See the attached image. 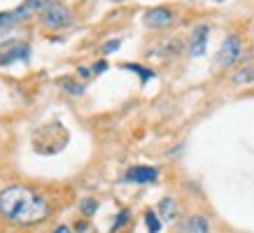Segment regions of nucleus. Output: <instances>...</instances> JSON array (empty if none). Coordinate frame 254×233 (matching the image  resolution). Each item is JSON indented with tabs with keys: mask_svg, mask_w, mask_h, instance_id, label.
Masks as SVG:
<instances>
[{
	"mask_svg": "<svg viewBox=\"0 0 254 233\" xmlns=\"http://www.w3.org/2000/svg\"><path fill=\"white\" fill-rule=\"evenodd\" d=\"M175 201L173 198H163L159 205H156V215L161 219H166V222H170V219H175Z\"/></svg>",
	"mask_w": 254,
	"mask_h": 233,
	"instance_id": "9b49d317",
	"label": "nucleus"
},
{
	"mask_svg": "<svg viewBox=\"0 0 254 233\" xmlns=\"http://www.w3.org/2000/svg\"><path fill=\"white\" fill-rule=\"evenodd\" d=\"M40 21H42V28L45 31H63V28H68L72 26L75 21V16L70 12L68 5H63V2H52V5H47L42 9V14H40Z\"/></svg>",
	"mask_w": 254,
	"mask_h": 233,
	"instance_id": "f03ea898",
	"label": "nucleus"
},
{
	"mask_svg": "<svg viewBox=\"0 0 254 233\" xmlns=\"http://www.w3.org/2000/svg\"><path fill=\"white\" fill-rule=\"evenodd\" d=\"M126 222H128V210H122V215H119V217H117V222H115V229H122Z\"/></svg>",
	"mask_w": 254,
	"mask_h": 233,
	"instance_id": "a211bd4d",
	"label": "nucleus"
},
{
	"mask_svg": "<svg viewBox=\"0 0 254 233\" xmlns=\"http://www.w3.org/2000/svg\"><path fill=\"white\" fill-rule=\"evenodd\" d=\"M28 54H31V49L26 45H14L9 52H2V54H0V65H9V63H14V61H23V58H28Z\"/></svg>",
	"mask_w": 254,
	"mask_h": 233,
	"instance_id": "6e6552de",
	"label": "nucleus"
},
{
	"mask_svg": "<svg viewBox=\"0 0 254 233\" xmlns=\"http://www.w3.org/2000/svg\"><path fill=\"white\" fill-rule=\"evenodd\" d=\"M52 233H70V229L68 226H59V229H54Z\"/></svg>",
	"mask_w": 254,
	"mask_h": 233,
	"instance_id": "412c9836",
	"label": "nucleus"
},
{
	"mask_svg": "<svg viewBox=\"0 0 254 233\" xmlns=\"http://www.w3.org/2000/svg\"><path fill=\"white\" fill-rule=\"evenodd\" d=\"M93 72H105V70H108V63L105 61H98V63H93Z\"/></svg>",
	"mask_w": 254,
	"mask_h": 233,
	"instance_id": "6ab92c4d",
	"label": "nucleus"
},
{
	"mask_svg": "<svg viewBox=\"0 0 254 233\" xmlns=\"http://www.w3.org/2000/svg\"><path fill=\"white\" fill-rule=\"evenodd\" d=\"M0 215L14 224H40L49 217V203L31 186L12 184L0 191Z\"/></svg>",
	"mask_w": 254,
	"mask_h": 233,
	"instance_id": "f257e3e1",
	"label": "nucleus"
},
{
	"mask_svg": "<svg viewBox=\"0 0 254 233\" xmlns=\"http://www.w3.org/2000/svg\"><path fill=\"white\" fill-rule=\"evenodd\" d=\"M159 173L156 168H149V166H133L131 171L124 175L126 182H138V184H147V182H156Z\"/></svg>",
	"mask_w": 254,
	"mask_h": 233,
	"instance_id": "423d86ee",
	"label": "nucleus"
},
{
	"mask_svg": "<svg viewBox=\"0 0 254 233\" xmlns=\"http://www.w3.org/2000/svg\"><path fill=\"white\" fill-rule=\"evenodd\" d=\"M124 68H126V70H133V72H138L140 77H142V82H149V79L154 77V72H152V70L142 68V65H135V63H126Z\"/></svg>",
	"mask_w": 254,
	"mask_h": 233,
	"instance_id": "ddd939ff",
	"label": "nucleus"
},
{
	"mask_svg": "<svg viewBox=\"0 0 254 233\" xmlns=\"http://www.w3.org/2000/svg\"><path fill=\"white\" fill-rule=\"evenodd\" d=\"M52 2L54 0H23L21 5L14 9V14L19 19H26V16H31V14H42V9L47 5H52Z\"/></svg>",
	"mask_w": 254,
	"mask_h": 233,
	"instance_id": "0eeeda50",
	"label": "nucleus"
},
{
	"mask_svg": "<svg viewBox=\"0 0 254 233\" xmlns=\"http://www.w3.org/2000/svg\"><path fill=\"white\" fill-rule=\"evenodd\" d=\"M115 2H124V0H115Z\"/></svg>",
	"mask_w": 254,
	"mask_h": 233,
	"instance_id": "5701e85b",
	"label": "nucleus"
},
{
	"mask_svg": "<svg viewBox=\"0 0 254 233\" xmlns=\"http://www.w3.org/2000/svg\"><path fill=\"white\" fill-rule=\"evenodd\" d=\"M122 47V40L115 38V40H108L105 45H103V54H112V52H117Z\"/></svg>",
	"mask_w": 254,
	"mask_h": 233,
	"instance_id": "dca6fc26",
	"label": "nucleus"
},
{
	"mask_svg": "<svg viewBox=\"0 0 254 233\" xmlns=\"http://www.w3.org/2000/svg\"><path fill=\"white\" fill-rule=\"evenodd\" d=\"M79 208L84 212V217H91V215H96V210H98V203H96V198H82Z\"/></svg>",
	"mask_w": 254,
	"mask_h": 233,
	"instance_id": "4468645a",
	"label": "nucleus"
},
{
	"mask_svg": "<svg viewBox=\"0 0 254 233\" xmlns=\"http://www.w3.org/2000/svg\"><path fill=\"white\" fill-rule=\"evenodd\" d=\"M173 21H175V14L168 7H149L142 14V23L152 31H166L173 26Z\"/></svg>",
	"mask_w": 254,
	"mask_h": 233,
	"instance_id": "20e7f679",
	"label": "nucleus"
},
{
	"mask_svg": "<svg viewBox=\"0 0 254 233\" xmlns=\"http://www.w3.org/2000/svg\"><path fill=\"white\" fill-rule=\"evenodd\" d=\"M77 72L82 75V77H89V75H91V70H89V68H79Z\"/></svg>",
	"mask_w": 254,
	"mask_h": 233,
	"instance_id": "aec40b11",
	"label": "nucleus"
},
{
	"mask_svg": "<svg viewBox=\"0 0 254 233\" xmlns=\"http://www.w3.org/2000/svg\"><path fill=\"white\" fill-rule=\"evenodd\" d=\"M145 224L149 229V233H159L161 231V217L156 215L154 210H147L145 212Z\"/></svg>",
	"mask_w": 254,
	"mask_h": 233,
	"instance_id": "f8f14e48",
	"label": "nucleus"
},
{
	"mask_svg": "<svg viewBox=\"0 0 254 233\" xmlns=\"http://www.w3.org/2000/svg\"><path fill=\"white\" fill-rule=\"evenodd\" d=\"M61 84H63V89H65V91L75 93V96L84 91V86H82V84H75V82H70V77H63V79H61Z\"/></svg>",
	"mask_w": 254,
	"mask_h": 233,
	"instance_id": "2eb2a0df",
	"label": "nucleus"
},
{
	"mask_svg": "<svg viewBox=\"0 0 254 233\" xmlns=\"http://www.w3.org/2000/svg\"><path fill=\"white\" fill-rule=\"evenodd\" d=\"M240 54H243V38H240L238 33H231V35L224 38L222 47L217 52V63L222 68H229V65L240 61Z\"/></svg>",
	"mask_w": 254,
	"mask_h": 233,
	"instance_id": "7ed1b4c3",
	"label": "nucleus"
},
{
	"mask_svg": "<svg viewBox=\"0 0 254 233\" xmlns=\"http://www.w3.org/2000/svg\"><path fill=\"white\" fill-rule=\"evenodd\" d=\"M185 229L187 233H210V222L203 215H191Z\"/></svg>",
	"mask_w": 254,
	"mask_h": 233,
	"instance_id": "1a4fd4ad",
	"label": "nucleus"
},
{
	"mask_svg": "<svg viewBox=\"0 0 254 233\" xmlns=\"http://www.w3.org/2000/svg\"><path fill=\"white\" fill-rule=\"evenodd\" d=\"M208 38H210V26L200 23L189 35V56H203L208 49Z\"/></svg>",
	"mask_w": 254,
	"mask_h": 233,
	"instance_id": "39448f33",
	"label": "nucleus"
},
{
	"mask_svg": "<svg viewBox=\"0 0 254 233\" xmlns=\"http://www.w3.org/2000/svg\"><path fill=\"white\" fill-rule=\"evenodd\" d=\"M212 2H226V0H212Z\"/></svg>",
	"mask_w": 254,
	"mask_h": 233,
	"instance_id": "4be33fe9",
	"label": "nucleus"
},
{
	"mask_svg": "<svg viewBox=\"0 0 254 233\" xmlns=\"http://www.w3.org/2000/svg\"><path fill=\"white\" fill-rule=\"evenodd\" d=\"M16 19H19V16H16L14 12H0V26H12Z\"/></svg>",
	"mask_w": 254,
	"mask_h": 233,
	"instance_id": "f3484780",
	"label": "nucleus"
},
{
	"mask_svg": "<svg viewBox=\"0 0 254 233\" xmlns=\"http://www.w3.org/2000/svg\"><path fill=\"white\" fill-rule=\"evenodd\" d=\"M233 84H254V63H247L233 75Z\"/></svg>",
	"mask_w": 254,
	"mask_h": 233,
	"instance_id": "9d476101",
	"label": "nucleus"
}]
</instances>
